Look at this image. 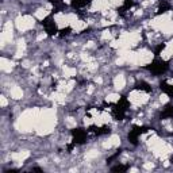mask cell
<instances>
[{
	"instance_id": "7a4b0ae2",
	"label": "cell",
	"mask_w": 173,
	"mask_h": 173,
	"mask_svg": "<svg viewBox=\"0 0 173 173\" xmlns=\"http://www.w3.org/2000/svg\"><path fill=\"white\" fill-rule=\"evenodd\" d=\"M10 96L12 97L14 100H21L22 97H23L22 88H21V86H18V85L11 86V88H10Z\"/></svg>"
},
{
	"instance_id": "3957f363",
	"label": "cell",
	"mask_w": 173,
	"mask_h": 173,
	"mask_svg": "<svg viewBox=\"0 0 173 173\" xmlns=\"http://www.w3.org/2000/svg\"><path fill=\"white\" fill-rule=\"evenodd\" d=\"M0 99H2V107H3V108H5V107H7V104H8V100H7V97H5L4 95H3V96L0 97Z\"/></svg>"
},
{
	"instance_id": "6da1fadb",
	"label": "cell",
	"mask_w": 173,
	"mask_h": 173,
	"mask_svg": "<svg viewBox=\"0 0 173 173\" xmlns=\"http://www.w3.org/2000/svg\"><path fill=\"white\" fill-rule=\"evenodd\" d=\"M0 68H2V72H4V73H11V70L14 68V61H11V58H7V57H2Z\"/></svg>"
}]
</instances>
